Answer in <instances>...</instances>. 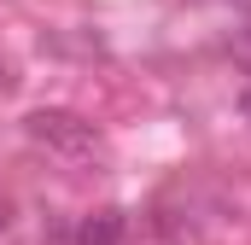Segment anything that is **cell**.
<instances>
[{"mask_svg":"<svg viewBox=\"0 0 251 245\" xmlns=\"http://www.w3.org/2000/svg\"><path fill=\"white\" fill-rule=\"evenodd\" d=\"M24 134H29L41 152L64 158V164H94V158L105 152L100 122H88L82 111H64V105H41V111H29V117H24Z\"/></svg>","mask_w":251,"mask_h":245,"instance_id":"6da1fadb","label":"cell"},{"mask_svg":"<svg viewBox=\"0 0 251 245\" xmlns=\"http://www.w3.org/2000/svg\"><path fill=\"white\" fill-rule=\"evenodd\" d=\"M128 234V210H94L76 222V245H117Z\"/></svg>","mask_w":251,"mask_h":245,"instance_id":"7a4b0ae2","label":"cell"},{"mask_svg":"<svg viewBox=\"0 0 251 245\" xmlns=\"http://www.w3.org/2000/svg\"><path fill=\"white\" fill-rule=\"evenodd\" d=\"M240 117L251 122V82H246V88H240Z\"/></svg>","mask_w":251,"mask_h":245,"instance_id":"3957f363","label":"cell"},{"mask_svg":"<svg viewBox=\"0 0 251 245\" xmlns=\"http://www.w3.org/2000/svg\"><path fill=\"white\" fill-rule=\"evenodd\" d=\"M6 228H12V204L0 198V234H6Z\"/></svg>","mask_w":251,"mask_h":245,"instance_id":"277c9868","label":"cell"}]
</instances>
